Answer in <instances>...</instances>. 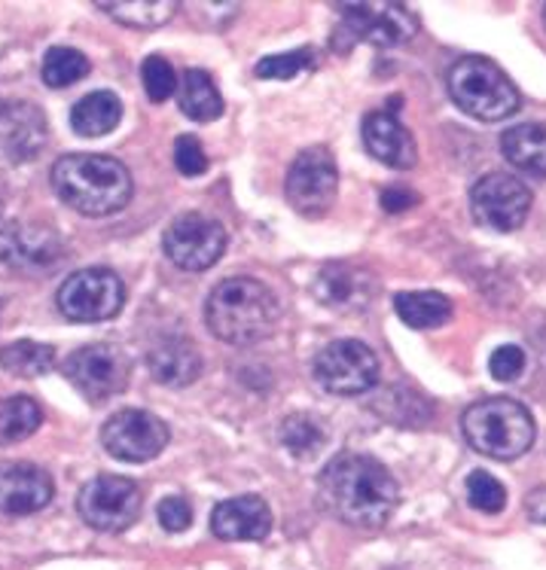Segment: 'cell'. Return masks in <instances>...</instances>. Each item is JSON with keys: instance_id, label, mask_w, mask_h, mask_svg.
I'll use <instances>...</instances> for the list:
<instances>
[{"instance_id": "8d00e7d4", "label": "cell", "mask_w": 546, "mask_h": 570, "mask_svg": "<svg viewBox=\"0 0 546 570\" xmlns=\"http://www.w3.org/2000/svg\"><path fill=\"white\" fill-rule=\"evenodd\" d=\"M419 202V196L412 193V189L407 187H391L384 189L382 193V208L388 210V214H400V210H409L412 205Z\"/></svg>"}, {"instance_id": "6da1fadb", "label": "cell", "mask_w": 546, "mask_h": 570, "mask_svg": "<svg viewBox=\"0 0 546 570\" xmlns=\"http://www.w3.org/2000/svg\"><path fill=\"white\" fill-rule=\"evenodd\" d=\"M318 501L339 522L382 528L394 515L400 489L391 470L370 454H337L318 476Z\"/></svg>"}, {"instance_id": "74e56055", "label": "cell", "mask_w": 546, "mask_h": 570, "mask_svg": "<svg viewBox=\"0 0 546 570\" xmlns=\"http://www.w3.org/2000/svg\"><path fill=\"white\" fill-rule=\"evenodd\" d=\"M525 512L535 524H546V485H540L525 498Z\"/></svg>"}, {"instance_id": "2e32d148", "label": "cell", "mask_w": 546, "mask_h": 570, "mask_svg": "<svg viewBox=\"0 0 546 570\" xmlns=\"http://www.w3.org/2000/svg\"><path fill=\"white\" fill-rule=\"evenodd\" d=\"M49 138L47 117L28 101H0V156L10 163H35Z\"/></svg>"}, {"instance_id": "52a82bcc", "label": "cell", "mask_w": 546, "mask_h": 570, "mask_svg": "<svg viewBox=\"0 0 546 570\" xmlns=\"http://www.w3.org/2000/svg\"><path fill=\"white\" fill-rule=\"evenodd\" d=\"M419 31L416 12L391 3H349L342 7V22L333 37L337 52H349L351 43H376V47H394L407 43Z\"/></svg>"}, {"instance_id": "1f68e13d", "label": "cell", "mask_w": 546, "mask_h": 570, "mask_svg": "<svg viewBox=\"0 0 546 570\" xmlns=\"http://www.w3.org/2000/svg\"><path fill=\"white\" fill-rule=\"evenodd\" d=\"M467 501L470 507L479 512H488V515H495L507 507V491L500 485L498 479L486 473V470H474L470 476H467Z\"/></svg>"}, {"instance_id": "d6986e66", "label": "cell", "mask_w": 546, "mask_h": 570, "mask_svg": "<svg viewBox=\"0 0 546 570\" xmlns=\"http://www.w3.org/2000/svg\"><path fill=\"white\" fill-rule=\"evenodd\" d=\"M363 147L372 159L391 168H412L419 159L416 138L409 135V128L394 114H382V110L363 119Z\"/></svg>"}, {"instance_id": "30bf717a", "label": "cell", "mask_w": 546, "mask_h": 570, "mask_svg": "<svg viewBox=\"0 0 546 570\" xmlns=\"http://www.w3.org/2000/svg\"><path fill=\"white\" fill-rule=\"evenodd\" d=\"M337 189L339 168L333 153L326 147H309L293 159L284 193H287V202L296 214H303L309 220L324 217L337 202Z\"/></svg>"}, {"instance_id": "f546056e", "label": "cell", "mask_w": 546, "mask_h": 570, "mask_svg": "<svg viewBox=\"0 0 546 570\" xmlns=\"http://www.w3.org/2000/svg\"><path fill=\"white\" fill-rule=\"evenodd\" d=\"M89 73V59L80 49L52 47L43 59V82L49 89H68Z\"/></svg>"}, {"instance_id": "603a6c76", "label": "cell", "mask_w": 546, "mask_h": 570, "mask_svg": "<svg viewBox=\"0 0 546 570\" xmlns=\"http://www.w3.org/2000/svg\"><path fill=\"white\" fill-rule=\"evenodd\" d=\"M123 119V101L114 92H92L80 98L70 110V128L82 138L110 135Z\"/></svg>"}, {"instance_id": "e575fe53", "label": "cell", "mask_w": 546, "mask_h": 570, "mask_svg": "<svg viewBox=\"0 0 546 570\" xmlns=\"http://www.w3.org/2000/svg\"><path fill=\"white\" fill-rule=\"evenodd\" d=\"M525 370V354L516 345H500L488 361V373L495 382H516Z\"/></svg>"}, {"instance_id": "8fae6325", "label": "cell", "mask_w": 546, "mask_h": 570, "mask_svg": "<svg viewBox=\"0 0 546 570\" xmlns=\"http://www.w3.org/2000/svg\"><path fill=\"white\" fill-rule=\"evenodd\" d=\"M470 210L479 226H488L495 233H513L532 210V189L507 171H491L479 177L470 189Z\"/></svg>"}, {"instance_id": "277c9868", "label": "cell", "mask_w": 546, "mask_h": 570, "mask_svg": "<svg viewBox=\"0 0 546 570\" xmlns=\"http://www.w3.org/2000/svg\"><path fill=\"white\" fill-rule=\"evenodd\" d=\"M461 431L470 449L495 461H516L535 443L532 412L510 396L479 400L461 415Z\"/></svg>"}, {"instance_id": "e0dca14e", "label": "cell", "mask_w": 546, "mask_h": 570, "mask_svg": "<svg viewBox=\"0 0 546 570\" xmlns=\"http://www.w3.org/2000/svg\"><path fill=\"white\" fill-rule=\"evenodd\" d=\"M56 494L52 476L28 461H0V512L31 515L49 507Z\"/></svg>"}, {"instance_id": "7402d4cb", "label": "cell", "mask_w": 546, "mask_h": 570, "mask_svg": "<svg viewBox=\"0 0 546 570\" xmlns=\"http://www.w3.org/2000/svg\"><path fill=\"white\" fill-rule=\"evenodd\" d=\"M314 296L333 308H361L370 303V275L363 268L333 263L314 281Z\"/></svg>"}, {"instance_id": "7c38bea8", "label": "cell", "mask_w": 546, "mask_h": 570, "mask_svg": "<svg viewBox=\"0 0 546 570\" xmlns=\"http://www.w3.org/2000/svg\"><path fill=\"white\" fill-rule=\"evenodd\" d=\"M65 375L86 400L105 403V400L117 396L126 387L128 375H131V363H128L123 348L98 342V345H86V348L74 351L68 363H65Z\"/></svg>"}, {"instance_id": "5b68a950", "label": "cell", "mask_w": 546, "mask_h": 570, "mask_svg": "<svg viewBox=\"0 0 546 570\" xmlns=\"http://www.w3.org/2000/svg\"><path fill=\"white\" fill-rule=\"evenodd\" d=\"M449 95L467 117L498 122L519 110V92L510 77L482 56H467L449 70Z\"/></svg>"}, {"instance_id": "ffe728a7", "label": "cell", "mask_w": 546, "mask_h": 570, "mask_svg": "<svg viewBox=\"0 0 546 570\" xmlns=\"http://www.w3.org/2000/svg\"><path fill=\"white\" fill-rule=\"evenodd\" d=\"M147 366L156 382L168 384V387H186L202 373V354L189 338L163 336L147 354Z\"/></svg>"}, {"instance_id": "3957f363", "label": "cell", "mask_w": 546, "mask_h": 570, "mask_svg": "<svg viewBox=\"0 0 546 570\" xmlns=\"http://www.w3.org/2000/svg\"><path fill=\"white\" fill-rule=\"evenodd\" d=\"M205 321L226 345H254L275 333L281 308L275 293L254 278L221 281L208 296Z\"/></svg>"}, {"instance_id": "83f0119b", "label": "cell", "mask_w": 546, "mask_h": 570, "mask_svg": "<svg viewBox=\"0 0 546 570\" xmlns=\"http://www.w3.org/2000/svg\"><path fill=\"white\" fill-rule=\"evenodd\" d=\"M101 12L114 16L128 28H163L177 12L175 0H131V3H101Z\"/></svg>"}, {"instance_id": "4dcf8cb0", "label": "cell", "mask_w": 546, "mask_h": 570, "mask_svg": "<svg viewBox=\"0 0 546 570\" xmlns=\"http://www.w3.org/2000/svg\"><path fill=\"white\" fill-rule=\"evenodd\" d=\"M318 59H314V49L303 47L293 49V52H281V56H269L256 65V77L260 80H293L296 73L314 68Z\"/></svg>"}, {"instance_id": "9c48e42d", "label": "cell", "mask_w": 546, "mask_h": 570, "mask_svg": "<svg viewBox=\"0 0 546 570\" xmlns=\"http://www.w3.org/2000/svg\"><path fill=\"white\" fill-rule=\"evenodd\" d=\"M314 382L333 396H361L379 382V357L358 338L330 342L314 357Z\"/></svg>"}, {"instance_id": "f1b7e54d", "label": "cell", "mask_w": 546, "mask_h": 570, "mask_svg": "<svg viewBox=\"0 0 546 570\" xmlns=\"http://www.w3.org/2000/svg\"><path fill=\"white\" fill-rule=\"evenodd\" d=\"M326 443V431L321 421H314L312 415H291V419H284L281 424V445L287 449L296 458H312L324 449Z\"/></svg>"}, {"instance_id": "cb8c5ba5", "label": "cell", "mask_w": 546, "mask_h": 570, "mask_svg": "<svg viewBox=\"0 0 546 570\" xmlns=\"http://www.w3.org/2000/svg\"><path fill=\"white\" fill-rule=\"evenodd\" d=\"M394 312L407 326L433 330V326L449 324L452 303H449V296L437 291H407L394 296Z\"/></svg>"}, {"instance_id": "ac0fdd59", "label": "cell", "mask_w": 546, "mask_h": 570, "mask_svg": "<svg viewBox=\"0 0 546 570\" xmlns=\"http://www.w3.org/2000/svg\"><path fill=\"white\" fill-rule=\"evenodd\" d=\"M211 531L238 543V540H263L272 531V512L269 503L260 494H242V498H230L223 501L214 515H211Z\"/></svg>"}, {"instance_id": "9a60e30c", "label": "cell", "mask_w": 546, "mask_h": 570, "mask_svg": "<svg viewBox=\"0 0 546 570\" xmlns=\"http://www.w3.org/2000/svg\"><path fill=\"white\" fill-rule=\"evenodd\" d=\"M65 245L52 229L43 226H10L0 233V259L19 275H47L59 266Z\"/></svg>"}, {"instance_id": "d6a6232c", "label": "cell", "mask_w": 546, "mask_h": 570, "mask_svg": "<svg viewBox=\"0 0 546 570\" xmlns=\"http://www.w3.org/2000/svg\"><path fill=\"white\" fill-rule=\"evenodd\" d=\"M140 80H144V92H147V98H150L153 105L168 101L177 89L175 68H172L163 56L144 59V65H140Z\"/></svg>"}, {"instance_id": "8992f818", "label": "cell", "mask_w": 546, "mask_h": 570, "mask_svg": "<svg viewBox=\"0 0 546 570\" xmlns=\"http://www.w3.org/2000/svg\"><path fill=\"white\" fill-rule=\"evenodd\" d=\"M126 305V284L114 268L92 266L74 272L59 287L61 315L74 324H101Z\"/></svg>"}, {"instance_id": "4fadbf2b", "label": "cell", "mask_w": 546, "mask_h": 570, "mask_svg": "<svg viewBox=\"0 0 546 570\" xmlns=\"http://www.w3.org/2000/svg\"><path fill=\"white\" fill-rule=\"evenodd\" d=\"M168 440L172 436H168L165 421L144 409H123L117 415H110L101 428V445L128 464L153 461L156 454L165 452Z\"/></svg>"}, {"instance_id": "4316f807", "label": "cell", "mask_w": 546, "mask_h": 570, "mask_svg": "<svg viewBox=\"0 0 546 570\" xmlns=\"http://www.w3.org/2000/svg\"><path fill=\"white\" fill-rule=\"evenodd\" d=\"M43 424V409L31 396H10L0 400V445H12L28 440L31 433L40 431Z\"/></svg>"}, {"instance_id": "836d02e7", "label": "cell", "mask_w": 546, "mask_h": 570, "mask_svg": "<svg viewBox=\"0 0 546 570\" xmlns=\"http://www.w3.org/2000/svg\"><path fill=\"white\" fill-rule=\"evenodd\" d=\"M175 165L184 177H202L208 171V156L193 135H181L175 140Z\"/></svg>"}, {"instance_id": "d4e9b609", "label": "cell", "mask_w": 546, "mask_h": 570, "mask_svg": "<svg viewBox=\"0 0 546 570\" xmlns=\"http://www.w3.org/2000/svg\"><path fill=\"white\" fill-rule=\"evenodd\" d=\"M177 101L186 117L196 122H211L223 114V98L217 92V86L211 80L205 70L189 68L181 77V89H177Z\"/></svg>"}, {"instance_id": "44dd1931", "label": "cell", "mask_w": 546, "mask_h": 570, "mask_svg": "<svg viewBox=\"0 0 546 570\" xmlns=\"http://www.w3.org/2000/svg\"><path fill=\"white\" fill-rule=\"evenodd\" d=\"M504 159L528 177L546 180V126L544 122H519L500 135Z\"/></svg>"}, {"instance_id": "484cf974", "label": "cell", "mask_w": 546, "mask_h": 570, "mask_svg": "<svg viewBox=\"0 0 546 570\" xmlns=\"http://www.w3.org/2000/svg\"><path fill=\"white\" fill-rule=\"evenodd\" d=\"M56 363V348L35 342V338H19L0 348V366L3 373L16 375V379H40L47 375Z\"/></svg>"}, {"instance_id": "5bb4252c", "label": "cell", "mask_w": 546, "mask_h": 570, "mask_svg": "<svg viewBox=\"0 0 546 570\" xmlns=\"http://www.w3.org/2000/svg\"><path fill=\"white\" fill-rule=\"evenodd\" d=\"M165 256L184 272H205L226 250V229L205 214H181L165 229Z\"/></svg>"}, {"instance_id": "d590c367", "label": "cell", "mask_w": 546, "mask_h": 570, "mask_svg": "<svg viewBox=\"0 0 546 570\" xmlns=\"http://www.w3.org/2000/svg\"><path fill=\"white\" fill-rule=\"evenodd\" d=\"M156 515H159V524H163L165 531H172V534H181V531H186L193 524V510H189V503L184 498H165Z\"/></svg>"}, {"instance_id": "f35d334b", "label": "cell", "mask_w": 546, "mask_h": 570, "mask_svg": "<svg viewBox=\"0 0 546 570\" xmlns=\"http://www.w3.org/2000/svg\"><path fill=\"white\" fill-rule=\"evenodd\" d=\"M544 24H546V7H544Z\"/></svg>"}, {"instance_id": "ba28073f", "label": "cell", "mask_w": 546, "mask_h": 570, "mask_svg": "<svg viewBox=\"0 0 546 570\" xmlns=\"http://www.w3.org/2000/svg\"><path fill=\"white\" fill-rule=\"evenodd\" d=\"M140 503H144V494H140L138 482L105 473V476H95L82 485L80 498H77V512L95 531L119 534L138 522Z\"/></svg>"}, {"instance_id": "7a4b0ae2", "label": "cell", "mask_w": 546, "mask_h": 570, "mask_svg": "<svg viewBox=\"0 0 546 570\" xmlns=\"http://www.w3.org/2000/svg\"><path fill=\"white\" fill-rule=\"evenodd\" d=\"M52 189L68 208L86 217L117 214L131 198V175L114 156L70 153L52 165Z\"/></svg>"}]
</instances>
